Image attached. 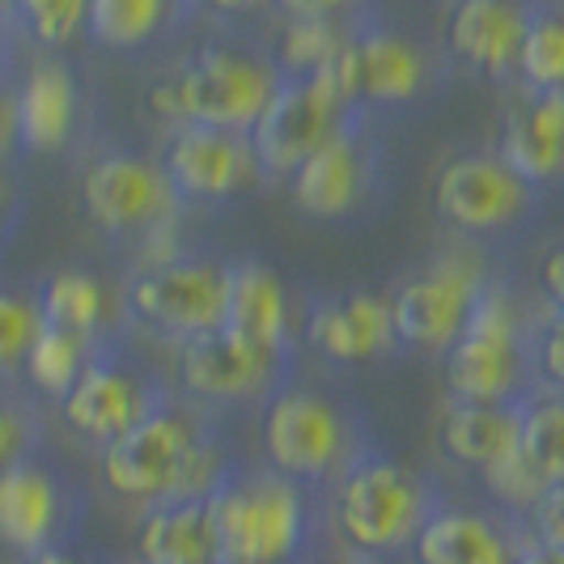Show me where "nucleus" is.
Segmentation results:
<instances>
[{
	"instance_id": "20e7f679",
	"label": "nucleus",
	"mask_w": 564,
	"mask_h": 564,
	"mask_svg": "<svg viewBox=\"0 0 564 564\" xmlns=\"http://www.w3.org/2000/svg\"><path fill=\"white\" fill-rule=\"evenodd\" d=\"M543 311L527 306L513 284L492 276L463 339L442 352L446 395L458 403H522L535 395V327Z\"/></svg>"
},
{
	"instance_id": "49530a36",
	"label": "nucleus",
	"mask_w": 564,
	"mask_h": 564,
	"mask_svg": "<svg viewBox=\"0 0 564 564\" xmlns=\"http://www.w3.org/2000/svg\"><path fill=\"white\" fill-rule=\"evenodd\" d=\"M0 18H4V22H9V0H0Z\"/></svg>"
},
{
	"instance_id": "2f4dec72",
	"label": "nucleus",
	"mask_w": 564,
	"mask_h": 564,
	"mask_svg": "<svg viewBox=\"0 0 564 564\" xmlns=\"http://www.w3.org/2000/svg\"><path fill=\"white\" fill-rule=\"evenodd\" d=\"M89 344L82 339L64 336V332H52V327H43V336L39 344L30 348V361H26V378L30 391L43 399H64L73 387H77V378H82L85 361H89Z\"/></svg>"
},
{
	"instance_id": "a211bd4d",
	"label": "nucleus",
	"mask_w": 564,
	"mask_h": 564,
	"mask_svg": "<svg viewBox=\"0 0 564 564\" xmlns=\"http://www.w3.org/2000/svg\"><path fill=\"white\" fill-rule=\"evenodd\" d=\"M302 339L327 366L357 369L403 352L391 302L373 293H323L302 306Z\"/></svg>"
},
{
	"instance_id": "7ed1b4c3",
	"label": "nucleus",
	"mask_w": 564,
	"mask_h": 564,
	"mask_svg": "<svg viewBox=\"0 0 564 564\" xmlns=\"http://www.w3.org/2000/svg\"><path fill=\"white\" fill-rule=\"evenodd\" d=\"M442 509V492L424 471L387 451H366L327 488V527L348 552L403 561L424 522Z\"/></svg>"
},
{
	"instance_id": "39448f33",
	"label": "nucleus",
	"mask_w": 564,
	"mask_h": 564,
	"mask_svg": "<svg viewBox=\"0 0 564 564\" xmlns=\"http://www.w3.org/2000/svg\"><path fill=\"white\" fill-rule=\"evenodd\" d=\"M311 488L263 467H234L213 492L221 564H311L318 506Z\"/></svg>"
},
{
	"instance_id": "c9c22d12",
	"label": "nucleus",
	"mask_w": 564,
	"mask_h": 564,
	"mask_svg": "<svg viewBox=\"0 0 564 564\" xmlns=\"http://www.w3.org/2000/svg\"><path fill=\"white\" fill-rule=\"evenodd\" d=\"M272 9L281 18H332V22H373L378 9L373 0H272Z\"/></svg>"
},
{
	"instance_id": "4be33fe9",
	"label": "nucleus",
	"mask_w": 564,
	"mask_h": 564,
	"mask_svg": "<svg viewBox=\"0 0 564 564\" xmlns=\"http://www.w3.org/2000/svg\"><path fill=\"white\" fill-rule=\"evenodd\" d=\"M226 332L251 339L259 348L297 357L302 332H297V318H293V297L284 289L281 272L268 259H234Z\"/></svg>"
},
{
	"instance_id": "473e14b6",
	"label": "nucleus",
	"mask_w": 564,
	"mask_h": 564,
	"mask_svg": "<svg viewBox=\"0 0 564 564\" xmlns=\"http://www.w3.org/2000/svg\"><path fill=\"white\" fill-rule=\"evenodd\" d=\"M43 336V314L34 293H13L0 284V387L26 373L30 348Z\"/></svg>"
},
{
	"instance_id": "6ab92c4d",
	"label": "nucleus",
	"mask_w": 564,
	"mask_h": 564,
	"mask_svg": "<svg viewBox=\"0 0 564 564\" xmlns=\"http://www.w3.org/2000/svg\"><path fill=\"white\" fill-rule=\"evenodd\" d=\"M531 9L535 0H451L442 56L488 82H513Z\"/></svg>"
},
{
	"instance_id": "f03ea898",
	"label": "nucleus",
	"mask_w": 564,
	"mask_h": 564,
	"mask_svg": "<svg viewBox=\"0 0 564 564\" xmlns=\"http://www.w3.org/2000/svg\"><path fill=\"white\" fill-rule=\"evenodd\" d=\"M281 73L268 43L251 39H204L170 64L149 89V111L162 128H226L251 132L263 107L272 102Z\"/></svg>"
},
{
	"instance_id": "9b49d317",
	"label": "nucleus",
	"mask_w": 564,
	"mask_h": 564,
	"mask_svg": "<svg viewBox=\"0 0 564 564\" xmlns=\"http://www.w3.org/2000/svg\"><path fill=\"white\" fill-rule=\"evenodd\" d=\"M446 64L451 59L433 56L412 34L373 18L348 34L332 77H336V89L348 102V111L378 119V115L424 102L442 85Z\"/></svg>"
},
{
	"instance_id": "aec40b11",
	"label": "nucleus",
	"mask_w": 564,
	"mask_h": 564,
	"mask_svg": "<svg viewBox=\"0 0 564 564\" xmlns=\"http://www.w3.org/2000/svg\"><path fill=\"white\" fill-rule=\"evenodd\" d=\"M535 192H564V94L561 89H522L509 98L501 137L492 149Z\"/></svg>"
},
{
	"instance_id": "7c9ffc66",
	"label": "nucleus",
	"mask_w": 564,
	"mask_h": 564,
	"mask_svg": "<svg viewBox=\"0 0 564 564\" xmlns=\"http://www.w3.org/2000/svg\"><path fill=\"white\" fill-rule=\"evenodd\" d=\"M9 22L34 52L59 56L89 26V0H9Z\"/></svg>"
},
{
	"instance_id": "9d476101",
	"label": "nucleus",
	"mask_w": 564,
	"mask_h": 564,
	"mask_svg": "<svg viewBox=\"0 0 564 564\" xmlns=\"http://www.w3.org/2000/svg\"><path fill=\"white\" fill-rule=\"evenodd\" d=\"M543 192H535L513 166H506L492 149L458 153L433 178V213L454 238L471 247L513 242L539 221Z\"/></svg>"
},
{
	"instance_id": "ea45409f",
	"label": "nucleus",
	"mask_w": 564,
	"mask_h": 564,
	"mask_svg": "<svg viewBox=\"0 0 564 564\" xmlns=\"http://www.w3.org/2000/svg\"><path fill=\"white\" fill-rule=\"evenodd\" d=\"M539 289H543L547 311L564 314V242H552L539 259Z\"/></svg>"
},
{
	"instance_id": "ddd939ff",
	"label": "nucleus",
	"mask_w": 564,
	"mask_h": 564,
	"mask_svg": "<svg viewBox=\"0 0 564 564\" xmlns=\"http://www.w3.org/2000/svg\"><path fill=\"white\" fill-rule=\"evenodd\" d=\"M492 276L497 272L484 263V254H476V247L437 254L412 276H403L395 293L387 297L399 348L403 352H451L467 332Z\"/></svg>"
},
{
	"instance_id": "c85d7f7f",
	"label": "nucleus",
	"mask_w": 564,
	"mask_h": 564,
	"mask_svg": "<svg viewBox=\"0 0 564 564\" xmlns=\"http://www.w3.org/2000/svg\"><path fill=\"white\" fill-rule=\"evenodd\" d=\"M522 458L547 488L564 484V391L539 387L522 399Z\"/></svg>"
},
{
	"instance_id": "f257e3e1",
	"label": "nucleus",
	"mask_w": 564,
	"mask_h": 564,
	"mask_svg": "<svg viewBox=\"0 0 564 564\" xmlns=\"http://www.w3.org/2000/svg\"><path fill=\"white\" fill-rule=\"evenodd\" d=\"M234 451L217 412L199 408L174 391L158 416L141 429L111 442L98 454V480L102 492L123 506L144 509L187 501V497H213L234 476Z\"/></svg>"
},
{
	"instance_id": "dca6fc26",
	"label": "nucleus",
	"mask_w": 564,
	"mask_h": 564,
	"mask_svg": "<svg viewBox=\"0 0 564 564\" xmlns=\"http://www.w3.org/2000/svg\"><path fill=\"white\" fill-rule=\"evenodd\" d=\"M85 513H89L85 488L52 454L26 458L0 476V543L18 561L77 543Z\"/></svg>"
},
{
	"instance_id": "e433bc0d",
	"label": "nucleus",
	"mask_w": 564,
	"mask_h": 564,
	"mask_svg": "<svg viewBox=\"0 0 564 564\" xmlns=\"http://www.w3.org/2000/svg\"><path fill=\"white\" fill-rule=\"evenodd\" d=\"M26 221V183L18 166H0V263L18 242V229Z\"/></svg>"
},
{
	"instance_id": "4c0bfd02",
	"label": "nucleus",
	"mask_w": 564,
	"mask_h": 564,
	"mask_svg": "<svg viewBox=\"0 0 564 564\" xmlns=\"http://www.w3.org/2000/svg\"><path fill=\"white\" fill-rule=\"evenodd\" d=\"M522 522H527V531H531L547 552H556L564 561V484L561 488H547Z\"/></svg>"
},
{
	"instance_id": "393cba45",
	"label": "nucleus",
	"mask_w": 564,
	"mask_h": 564,
	"mask_svg": "<svg viewBox=\"0 0 564 564\" xmlns=\"http://www.w3.org/2000/svg\"><path fill=\"white\" fill-rule=\"evenodd\" d=\"M513 522L442 506L412 543V564H513Z\"/></svg>"
},
{
	"instance_id": "4468645a",
	"label": "nucleus",
	"mask_w": 564,
	"mask_h": 564,
	"mask_svg": "<svg viewBox=\"0 0 564 564\" xmlns=\"http://www.w3.org/2000/svg\"><path fill=\"white\" fill-rule=\"evenodd\" d=\"M293 378H297L293 352H272L234 332H213L174 348L170 382L183 399L221 416L234 408H263Z\"/></svg>"
},
{
	"instance_id": "2eb2a0df",
	"label": "nucleus",
	"mask_w": 564,
	"mask_h": 564,
	"mask_svg": "<svg viewBox=\"0 0 564 564\" xmlns=\"http://www.w3.org/2000/svg\"><path fill=\"white\" fill-rule=\"evenodd\" d=\"M357 111L339 98L336 77H281L272 102L263 107L251 128V144L268 187H284L297 170L311 162L323 144L336 137Z\"/></svg>"
},
{
	"instance_id": "a19ab883",
	"label": "nucleus",
	"mask_w": 564,
	"mask_h": 564,
	"mask_svg": "<svg viewBox=\"0 0 564 564\" xmlns=\"http://www.w3.org/2000/svg\"><path fill=\"white\" fill-rule=\"evenodd\" d=\"M513 564H564V561L556 552H547V547L527 531V522L518 518V522H513Z\"/></svg>"
},
{
	"instance_id": "58836bf2",
	"label": "nucleus",
	"mask_w": 564,
	"mask_h": 564,
	"mask_svg": "<svg viewBox=\"0 0 564 564\" xmlns=\"http://www.w3.org/2000/svg\"><path fill=\"white\" fill-rule=\"evenodd\" d=\"M22 132H18V73H0V166H22Z\"/></svg>"
},
{
	"instance_id": "de8ad7c7",
	"label": "nucleus",
	"mask_w": 564,
	"mask_h": 564,
	"mask_svg": "<svg viewBox=\"0 0 564 564\" xmlns=\"http://www.w3.org/2000/svg\"><path fill=\"white\" fill-rule=\"evenodd\" d=\"M119 564H141V561H119Z\"/></svg>"
},
{
	"instance_id": "423d86ee",
	"label": "nucleus",
	"mask_w": 564,
	"mask_h": 564,
	"mask_svg": "<svg viewBox=\"0 0 564 564\" xmlns=\"http://www.w3.org/2000/svg\"><path fill=\"white\" fill-rule=\"evenodd\" d=\"M85 221L141 254L144 263H162L183 254V247H166L178 234L187 213L183 196L174 192L166 166L137 149H107L82 174Z\"/></svg>"
},
{
	"instance_id": "b1692460",
	"label": "nucleus",
	"mask_w": 564,
	"mask_h": 564,
	"mask_svg": "<svg viewBox=\"0 0 564 564\" xmlns=\"http://www.w3.org/2000/svg\"><path fill=\"white\" fill-rule=\"evenodd\" d=\"M34 302L43 314V327L82 339L89 348L128 332L123 306L111 302L107 284L85 268H56L52 276H43V284L34 289Z\"/></svg>"
},
{
	"instance_id": "f8f14e48",
	"label": "nucleus",
	"mask_w": 564,
	"mask_h": 564,
	"mask_svg": "<svg viewBox=\"0 0 564 564\" xmlns=\"http://www.w3.org/2000/svg\"><path fill=\"white\" fill-rule=\"evenodd\" d=\"M284 187L293 208L311 221L339 226V221L369 217L391 187L387 144L378 137V123L369 115H352Z\"/></svg>"
},
{
	"instance_id": "0eeeda50",
	"label": "nucleus",
	"mask_w": 564,
	"mask_h": 564,
	"mask_svg": "<svg viewBox=\"0 0 564 564\" xmlns=\"http://www.w3.org/2000/svg\"><path fill=\"white\" fill-rule=\"evenodd\" d=\"M366 451H373L366 416L318 387H302L293 378L263 403L268 467L311 492H327Z\"/></svg>"
},
{
	"instance_id": "72a5a7b5",
	"label": "nucleus",
	"mask_w": 564,
	"mask_h": 564,
	"mask_svg": "<svg viewBox=\"0 0 564 564\" xmlns=\"http://www.w3.org/2000/svg\"><path fill=\"white\" fill-rule=\"evenodd\" d=\"M39 454H47V433L34 399L0 387V476Z\"/></svg>"
},
{
	"instance_id": "a878e982",
	"label": "nucleus",
	"mask_w": 564,
	"mask_h": 564,
	"mask_svg": "<svg viewBox=\"0 0 564 564\" xmlns=\"http://www.w3.org/2000/svg\"><path fill=\"white\" fill-rule=\"evenodd\" d=\"M137 561L141 564H221L213 497L166 501L141 513L137 527Z\"/></svg>"
},
{
	"instance_id": "1a4fd4ad",
	"label": "nucleus",
	"mask_w": 564,
	"mask_h": 564,
	"mask_svg": "<svg viewBox=\"0 0 564 564\" xmlns=\"http://www.w3.org/2000/svg\"><path fill=\"white\" fill-rule=\"evenodd\" d=\"M170 399L174 382L137 357L132 332H119L89 352L77 387L59 399V416L68 433L107 451L111 442L141 429L149 416H158Z\"/></svg>"
},
{
	"instance_id": "f3484780",
	"label": "nucleus",
	"mask_w": 564,
	"mask_h": 564,
	"mask_svg": "<svg viewBox=\"0 0 564 564\" xmlns=\"http://www.w3.org/2000/svg\"><path fill=\"white\" fill-rule=\"evenodd\" d=\"M158 162L166 166L170 183L187 208L192 204H229V199H242L268 187L251 132L196 128V123L170 128Z\"/></svg>"
},
{
	"instance_id": "6e6552de",
	"label": "nucleus",
	"mask_w": 564,
	"mask_h": 564,
	"mask_svg": "<svg viewBox=\"0 0 564 564\" xmlns=\"http://www.w3.org/2000/svg\"><path fill=\"white\" fill-rule=\"evenodd\" d=\"M229 284L234 259L213 251H183L162 263H144L119 293L123 323L128 332L162 339L170 348L226 332Z\"/></svg>"
},
{
	"instance_id": "cd10ccee",
	"label": "nucleus",
	"mask_w": 564,
	"mask_h": 564,
	"mask_svg": "<svg viewBox=\"0 0 564 564\" xmlns=\"http://www.w3.org/2000/svg\"><path fill=\"white\" fill-rule=\"evenodd\" d=\"M352 30H357L352 22H332V18H281V30L268 43V52L281 77H323L336 68Z\"/></svg>"
},
{
	"instance_id": "412c9836",
	"label": "nucleus",
	"mask_w": 564,
	"mask_h": 564,
	"mask_svg": "<svg viewBox=\"0 0 564 564\" xmlns=\"http://www.w3.org/2000/svg\"><path fill=\"white\" fill-rule=\"evenodd\" d=\"M85 94L64 56H39L18 73V132H22V158H47L59 153L77 137Z\"/></svg>"
},
{
	"instance_id": "37998d69",
	"label": "nucleus",
	"mask_w": 564,
	"mask_h": 564,
	"mask_svg": "<svg viewBox=\"0 0 564 564\" xmlns=\"http://www.w3.org/2000/svg\"><path fill=\"white\" fill-rule=\"evenodd\" d=\"M22 564H94V561L77 552V543H68V547H47V552H34V556H26Z\"/></svg>"
},
{
	"instance_id": "5701e85b",
	"label": "nucleus",
	"mask_w": 564,
	"mask_h": 564,
	"mask_svg": "<svg viewBox=\"0 0 564 564\" xmlns=\"http://www.w3.org/2000/svg\"><path fill=\"white\" fill-rule=\"evenodd\" d=\"M522 446V403H458L451 399L437 424V451L451 467L492 471Z\"/></svg>"
},
{
	"instance_id": "a18cd8bd",
	"label": "nucleus",
	"mask_w": 564,
	"mask_h": 564,
	"mask_svg": "<svg viewBox=\"0 0 564 564\" xmlns=\"http://www.w3.org/2000/svg\"><path fill=\"white\" fill-rule=\"evenodd\" d=\"M311 564H403V561H387V556H366V552H348V547H339L332 556H318Z\"/></svg>"
},
{
	"instance_id": "f704fd0d",
	"label": "nucleus",
	"mask_w": 564,
	"mask_h": 564,
	"mask_svg": "<svg viewBox=\"0 0 564 564\" xmlns=\"http://www.w3.org/2000/svg\"><path fill=\"white\" fill-rule=\"evenodd\" d=\"M535 373L539 387L564 391V314L556 311H543L535 327Z\"/></svg>"
},
{
	"instance_id": "bb28decb",
	"label": "nucleus",
	"mask_w": 564,
	"mask_h": 564,
	"mask_svg": "<svg viewBox=\"0 0 564 564\" xmlns=\"http://www.w3.org/2000/svg\"><path fill=\"white\" fill-rule=\"evenodd\" d=\"M178 22H187L183 0H89L85 39L102 52H144Z\"/></svg>"
},
{
	"instance_id": "c756f323",
	"label": "nucleus",
	"mask_w": 564,
	"mask_h": 564,
	"mask_svg": "<svg viewBox=\"0 0 564 564\" xmlns=\"http://www.w3.org/2000/svg\"><path fill=\"white\" fill-rule=\"evenodd\" d=\"M513 85H522V89H561L564 94V4L535 0L522 52H518Z\"/></svg>"
},
{
	"instance_id": "c03bdc74",
	"label": "nucleus",
	"mask_w": 564,
	"mask_h": 564,
	"mask_svg": "<svg viewBox=\"0 0 564 564\" xmlns=\"http://www.w3.org/2000/svg\"><path fill=\"white\" fill-rule=\"evenodd\" d=\"M18 30H13V22H4L0 18V73H18V64H13V56H18Z\"/></svg>"
},
{
	"instance_id": "79ce46f5",
	"label": "nucleus",
	"mask_w": 564,
	"mask_h": 564,
	"mask_svg": "<svg viewBox=\"0 0 564 564\" xmlns=\"http://www.w3.org/2000/svg\"><path fill=\"white\" fill-rule=\"evenodd\" d=\"M263 0H183V9H187V18H196V13H213V18H242V13H251L259 9Z\"/></svg>"
}]
</instances>
